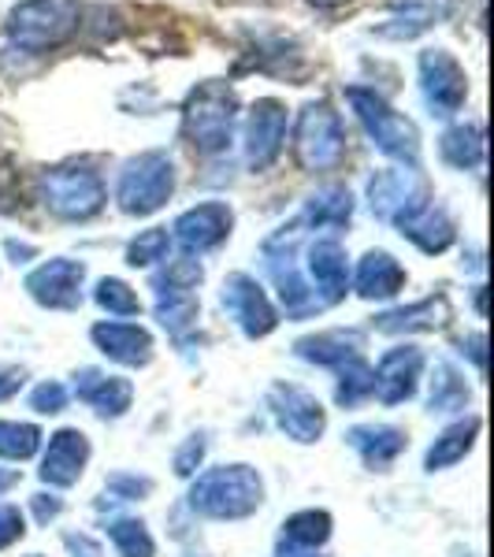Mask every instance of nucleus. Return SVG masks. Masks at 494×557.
Masks as SVG:
<instances>
[{
	"instance_id": "nucleus-43",
	"label": "nucleus",
	"mask_w": 494,
	"mask_h": 557,
	"mask_svg": "<svg viewBox=\"0 0 494 557\" xmlns=\"http://www.w3.org/2000/svg\"><path fill=\"white\" fill-rule=\"evenodd\" d=\"M67 550H71V557H104L101 546H97L89 535H67Z\"/></svg>"
},
{
	"instance_id": "nucleus-17",
	"label": "nucleus",
	"mask_w": 494,
	"mask_h": 557,
	"mask_svg": "<svg viewBox=\"0 0 494 557\" xmlns=\"http://www.w3.org/2000/svg\"><path fill=\"white\" fill-rule=\"evenodd\" d=\"M454 0H394L391 15L375 26V38L387 41H412L420 34H428L431 26H439L450 15Z\"/></svg>"
},
{
	"instance_id": "nucleus-31",
	"label": "nucleus",
	"mask_w": 494,
	"mask_h": 557,
	"mask_svg": "<svg viewBox=\"0 0 494 557\" xmlns=\"http://www.w3.org/2000/svg\"><path fill=\"white\" fill-rule=\"evenodd\" d=\"M469 406V386L450 364H435V380H431V412H457Z\"/></svg>"
},
{
	"instance_id": "nucleus-8",
	"label": "nucleus",
	"mask_w": 494,
	"mask_h": 557,
	"mask_svg": "<svg viewBox=\"0 0 494 557\" xmlns=\"http://www.w3.org/2000/svg\"><path fill=\"white\" fill-rule=\"evenodd\" d=\"M417 75H420V97H424L431 115L450 120V115L461 112L465 97H469V75L457 64L454 52L424 49L417 57Z\"/></svg>"
},
{
	"instance_id": "nucleus-33",
	"label": "nucleus",
	"mask_w": 494,
	"mask_h": 557,
	"mask_svg": "<svg viewBox=\"0 0 494 557\" xmlns=\"http://www.w3.org/2000/svg\"><path fill=\"white\" fill-rule=\"evenodd\" d=\"M372 394V368L365 364V357H354V361L338 364V386H335V401L346 409L361 406V401Z\"/></svg>"
},
{
	"instance_id": "nucleus-10",
	"label": "nucleus",
	"mask_w": 494,
	"mask_h": 557,
	"mask_svg": "<svg viewBox=\"0 0 494 557\" xmlns=\"http://www.w3.org/2000/svg\"><path fill=\"white\" fill-rule=\"evenodd\" d=\"M223 309L231 312V320L242 327V335L246 338H264L275 331V323H280V317H275L272 301H268L264 286L257 283L254 275L246 272H235L227 275V283H223V294H220Z\"/></svg>"
},
{
	"instance_id": "nucleus-19",
	"label": "nucleus",
	"mask_w": 494,
	"mask_h": 557,
	"mask_svg": "<svg viewBox=\"0 0 494 557\" xmlns=\"http://www.w3.org/2000/svg\"><path fill=\"white\" fill-rule=\"evenodd\" d=\"M394 227L402 231V238H409L417 249H424V253H446V249L454 246L457 238V227L450 220V212L443 209V205L435 201H424L420 209H412L409 215H402Z\"/></svg>"
},
{
	"instance_id": "nucleus-5",
	"label": "nucleus",
	"mask_w": 494,
	"mask_h": 557,
	"mask_svg": "<svg viewBox=\"0 0 494 557\" xmlns=\"http://www.w3.org/2000/svg\"><path fill=\"white\" fill-rule=\"evenodd\" d=\"M38 197L57 220L67 223H86L104 209L108 190L104 178L86 164H60L41 172L38 178Z\"/></svg>"
},
{
	"instance_id": "nucleus-27",
	"label": "nucleus",
	"mask_w": 494,
	"mask_h": 557,
	"mask_svg": "<svg viewBox=\"0 0 494 557\" xmlns=\"http://www.w3.org/2000/svg\"><path fill=\"white\" fill-rule=\"evenodd\" d=\"M354 220V194L346 186H323L305 201V212L298 215L301 227H346Z\"/></svg>"
},
{
	"instance_id": "nucleus-46",
	"label": "nucleus",
	"mask_w": 494,
	"mask_h": 557,
	"mask_svg": "<svg viewBox=\"0 0 494 557\" xmlns=\"http://www.w3.org/2000/svg\"><path fill=\"white\" fill-rule=\"evenodd\" d=\"M15 483H20V472L15 469H0V494H8L15 487Z\"/></svg>"
},
{
	"instance_id": "nucleus-32",
	"label": "nucleus",
	"mask_w": 494,
	"mask_h": 557,
	"mask_svg": "<svg viewBox=\"0 0 494 557\" xmlns=\"http://www.w3.org/2000/svg\"><path fill=\"white\" fill-rule=\"evenodd\" d=\"M108 535H112L120 557H157V543H152L149 528L134 517H120L108 524Z\"/></svg>"
},
{
	"instance_id": "nucleus-6",
	"label": "nucleus",
	"mask_w": 494,
	"mask_h": 557,
	"mask_svg": "<svg viewBox=\"0 0 494 557\" xmlns=\"http://www.w3.org/2000/svg\"><path fill=\"white\" fill-rule=\"evenodd\" d=\"M346 157V127L343 115L328 101H309L294 123V160L301 172H335Z\"/></svg>"
},
{
	"instance_id": "nucleus-23",
	"label": "nucleus",
	"mask_w": 494,
	"mask_h": 557,
	"mask_svg": "<svg viewBox=\"0 0 494 557\" xmlns=\"http://www.w3.org/2000/svg\"><path fill=\"white\" fill-rule=\"evenodd\" d=\"M406 286V268L394 260L387 249H372L357 264V294L368 301H391Z\"/></svg>"
},
{
	"instance_id": "nucleus-4",
	"label": "nucleus",
	"mask_w": 494,
	"mask_h": 557,
	"mask_svg": "<svg viewBox=\"0 0 494 557\" xmlns=\"http://www.w3.org/2000/svg\"><path fill=\"white\" fill-rule=\"evenodd\" d=\"M346 101L354 108L357 123L365 127V134L372 138V146L383 152V157L398 160L406 168H417L420 164V131L417 123L406 120L402 112L383 101L375 89H365V86H349L346 89Z\"/></svg>"
},
{
	"instance_id": "nucleus-11",
	"label": "nucleus",
	"mask_w": 494,
	"mask_h": 557,
	"mask_svg": "<svg viewBox=\"0 0 494 557\" xmlns=\"http://www.w3.org/2000/svg\"><path fill=\"white\" fill-rule=\"evenodd\" d=\"M268 409H272L275 424H280L294 443H317L328 428V412L309 391L291 383H275L268 391Z\"/></svg>"
},
{
	"instance_id": "nucleus-44",
	"label": "nucleus",
	"mask_w": 494,
	"mask_h": 557,
	"mask_svg": "<svg viewBox=\"0 0 494 557\" xmlns=\"http://www.w3.org/2000/svg\"><path fill=\"white\" fill-rule=\"evenodd\" d=\"M20 386H23L20 368H8V372H0V401H8L12 394H20Z\"/></svg>"
},
{
	"instance_id": "nucleus-22",
	"label": "nucleus",
	"mask_w": 494,
	"mask_h": 557,
	"mask_svg": "<svg viewBox=\"0 0 494 557\" xmlns=\"http://www.w3.org/2000/svg\"><path fill=\"white\" fill-rule=\"evenodd\" d=\"M75 394H78V401L94 406L101 417H123L134 401V386L127 380L104 375V372H97V368H83V372L75 375Z\"/></svg>"
},
{
	"instance_id": "nucleus-39",
	"label": "nucleus",
	"mask_w": 494,
	"mask_h": 557,
	"mask_svg": "<svg viewBox=\"0 0 494 557\" xmlns=\"http://www.w3.org/2000/svg\"><path fill=\"white\" fill-rule=\"evenodd\" d=\"M201 457H205V435L186 438L183 450L175 454V472H178V475H194V472H197V465H201Z\"/></svg>"
},
{
	"instance_id": "nucleus-3",
	"label": "nucleus",
	"mask_w": 494,
	"mask_h": 557,
	"mask_svg": "<svg viewBox=\"0 0 494 557\" xmlns=\"http://www.w3.org/2000/svg\"><path fill=\"white\" fill-rule=\"evenodd\" d=\"M264 502V483L249 465H220L197 475L190 487V509L212 520H242L257 513Z\"/></svg>"
},
{
	"instance_id": "nucleus-42",
	"label": "nucleus",
	"mask_w": 494,
	"mask_h": 557,
	"mask_svg": "<svg viewBox=\"0 0 494 557\" xmlns=\"http://www.w3.org/2000/svg\"><path fill=\"white\" fill-rule=\"evenodd\" d=\"M34 517L41 520V524H49V520H57L60 513H64V502L57 498V494H34Z\"/></svg>"
},
{
	"instance_id": "nucleus-15",
	"label": "nucleus",
	"mask_w": 494,
	"mask_h": 557,
	"mask_svg": "<svg viewBox=\"0 0 494 557\" xmlns=\"http://www.w3.org/2000/svg\"><path fill=\"white\" fill-rule=\"evenodd\" d=\"M231 227H235V212H231V205L205 201V205H194V209H186L183 215H178L172 231H175L178 246H183L186 253H205V249L220 246V242L231 235Z\"/></svg>"
},
{
	"instance_id": "nucleus-2",
	"label": "nucleus",
	"mask_w": 494,
	"mask_h": 557,
	"mask_svg": "<svg viewBox=\"0 0 494 557\" xmlns=\"http://www.w3.org/2000/svg\"><path fill=\"white\" fill-rule=\"evenodd\" d=\"M83 23V8L78 0H20L8 12L4 34L15 49L41 57V52H57L78 34Z\"/></svg>"
},
{
	"instance_id": "nucleus-40",
	"label": "nucleus",
	"mask_w": 494,
	"mask_h": 557,
	"mask_svg": "<svg viewBox=\"0 0 494 557\" xmlns=\"http://www.w3.org/2000/svg\"><path fill=\"white\" fill-rule=\"evenodd\" d=\"M108 491H112L120 502H131V498H138V494H149L152 483L138 480V475H112V480H108Z\"/></svg>"
},
{
	"instance_id": "nucleus-41",
	"label": "nucleus",
	"mask_w": 494,
	"mask_h": 557,
	"mask_svg": "<svg viewBox=\"0 0 494 557\" xmlns=\"http://www.w3.org/2000/svg\"><path fill=\"white\" fill-rule=\"evenodd\" d=\"M20 535H23V513L15 506H4L0 509V550L12 546Z\"/></svg>"
},
{
	"instance_id": "nucleus-34",
	"label": "nucleus",
	"mask_w": 494,
	"mask_h": 557,
	"mask_svg": "<svg viewBox=\"0 0 494 557\" xmlns=\"http://www.w3.org/2000/svg\"><path fill=\"white\" fill-rule=\"evenodd\" d=\"M41 446V431L34 424H15V420H0V457L26 461Z\"/></svg>"
},
{
	"instance_id": "nucleus-36",
	"label": "nucleus",
	"mask_w": 494,
	"mask_h": 557,
	"mask_svg": "<svg viewBox=\"0 0 494 557\" xmlns=\"http://www.w3.org/2000/svg\"><path fill=\"white\" fill-rule=\"evenodd\" d=\"M168 253H172V235H168V227H149L127 246V264L149 268V264H157V260H168Z\"/></svg>"
},
{
	"instance_id": "nucleus-14",
	"label": "nucleus",
	"mask_w": 494,
	"mask_h": 557,
	"mask_svg": "<svg viewBox=\"0 0 494 557\" xmlns=\"http://www.w3.org/2000/svg\"><path fill=\"white\" fill-rule=\"evenodd\" d=\"M420 372H424V354L417 346L391 349L372 368V394H380L383 406H402L417 394Z\"/></svg>"
},
{
	"instance_id": "nucleus-7",
	"label": "nucleus",
	"mask_w": 494,
	"mask_h": 557,
	"mask_svg": "<svg viewBox=\"0 0 494 557\" xmlns=\"http://www.w3.org/2000/svg\"><path fill=\"white\" fill-rule=\"evenodd\" d=\"M175 194V164L168 152H138L123 164L120 183H115V201L127 215H152L168 205Z\"/></svg>"
},
{
	"instance_id": "nucleus-48",
	"label": "nucleus",
	"mask_w": 494,
	"mask_h": 557,
	"mask_svg": "<svg viewBox=\"0 0 494 557\" xmlns=\"http://www.w3.org/2000/svg\"><path fill=\"white\" fill-rule=\"evenodd\" d=\"M312 8H320V12H335V8H343L349 4V0H309Z\"/></svg>"
},
{
	"instance_id": "nucleus-28",
	"label": "nucleus",
	"mask_w": 494,
	"mask_h": 557,
	"mask_svg": "<svg viewBox=\"0 0 494 557\" xmlns=\"http://www.w3.org/2000/svg\"><path fill=\"white\" fill-rule=\"evenodd\" d=\"M152 290H157V320L172 335H183L201 312V301L194 298V290H178V286H168L160 278H152Z\"/></svg>"
},
{
	"instance_id": "nucleus-18",
	"label": "nucleus",
	"mask_w": 494,
	"mask_h": 557,
	"mask_svg": "<svg viewBox=\"0 0 494 557\" xmlns=\"http://www.w3.org/2000/svg\"><path fill=\"white\" fill-rule=\"evenodd\" d=\"M89 461V438L78 428H64L49 438V450L41 457V480L52 487H71L78 483Z\"/></svg>"
},
{
	"instance_id": "nucleus-37",
	"label": "nucleus",
	"mask_w": 494,
	"mask_h": 557,
	"mask_svg": "<svg viewBox=\"0 0 494 557\" xmlns=\"http://www.w3.org/2000/svg\"><path fill=\"white\" fill-rule=\"evenodd\" d=\"M157 278H160V283H168V286H178V290H197V283L205 278V272H201V264H197L194 257H178Z\"/></svg>"
},
{
	"instance_id": "nucleus-24",
	"label": "nucleus",
	"mask_w": 494,
	"mask_h": 557,
	"mask_svg": "<svg viewBox=\"0 0 494 557\" xmlns=\"http://www.w3.org/2000/svg\"><path fill=\"white\" fill-rule=\"evenodd\" d=\"M346 443L361 454L368 469H387V465L406 450V431L391 424H361L346 431Z\"/></svg>"
},
{
	"instance_id": "nucleus-47",
	"label": "nucleus",
	"mask_w": 494,
	"mask_h": 557,
	"mask_svg": "<svg viewBox=\"0 0 494 557\" xmlns=\"http://www.w3.org/2000/svg\"><path fill=\"white\" fill-rule=\"evenodd\" d=\"M280 557H323V554H312V550H301V546H286V543H280Z\"/></svg>"
},
{
	"instance_id": "nucleus-49",
	"label": "nucleus",
	"mask_w": 494,
	"mask_h": 557,
	"mask_svg": "<svg viewBox=\"0 0 494 557\" xmlns=\"http://www.w3.org/2000/svg\"><path fill=\"white\" fill-rule=\"evenodd\" d=\"M30 557H41V554H30Z\"/></svg>"
},
{
	"instance_id": "nucleus-20",
	"label": "nucleus",
	"mask_w": 494,
	"mask_h": 557,
	"mask_svg": "<svg viewBox=\"0 0 494 557\" xmlns=\"http://www.w3.org/2000/svg\"><path fill=\"white\" fill-rule=\"evenodd\" d=\"M450 298L446 294H431V298L417 301V305H406V309H391V312H380L372 320L375 331L383 335H409V331H439L450 323Z\"/></svg>"
},
{
	"instance_id": "nucleus-38",
	"label": "nucleus",
	"mask_w": 494,
	"mask_h": 557,
	"mask_svg": "<svg viewBox=\"0 0 494 557\" xmlns=\"http://www.w3.org/2000/svg\"><path fill=\"white\" fill-rule=\"evenodd\" d=\"M30 409H38V412H64L67 409V386L57 383V380L41 383L38 391L30 394Z\"/></svg>"
},
{
	"instance_id": "nucleus-12",
	"label": "nucleus",
	"mask_w": 494,
	"mask_h": 557,
	"mask_svg": "<svg viewBox=\"0 0 494 557\" xmlns=\"http://www.w3.org/2000/svg\"><path fill=\"white\" fill-rule=\"evenodd\" d=\"M286 141V108L275 97H260L249 108L246 120V164L254 172H264L280 160Z\"/></svg>"
},
{
	"instance_id": "nucleus-30",
	"label": "nucleus",
	"mask_w": 494,
	"mask_h": 557,
	"mask_svg": "<svg viewBox=\"0 0 494 557\" xmlns=\"http://www.w3.org/2000/svg\"><path fill=\"white\" fill-rule=\"evenodd\" d=\"M331 539V513L323 509H305V513H294L283 524V543L286 546H301V550H317Z\"/></svg>"
},
{
	"instance_id": "nucleus-25",
	"label": "nucleus",
	"mask_w": 494,
	"mask_h": 557,
	"mask_svg": "<svg viewBox=\"0 0 494 557\" xmlns=\"http://www.w3.org/2000/svg\"><path fill=\"white\" fill-rule=\"evenodd\" d=\"M298 357L301 361H312V364H323V368H338L354 357H361L365 349V335L361 331H320V335H309L301 338L298 346Z\"/></svg>"
},
{
	"instance_id": "nucleus-29",
	"label": "nucleus",
	"mask_w": 494,
	"mask_h": 557,
	"mask_svg": "<svg viewBox=\"0 0 494 557\" xmlns=\"http://www.w3.org/2000/svg\"><path fill=\"white\" fill-rule=\"evenodd\" d=\"M476 431H480V420H476V417L461 420V424H454V428H446L443 435L435 438V446L428 450V461H424V465H428V472L450 469V465L461 461V457L472 450Z\"/></svg>"
},
{
	"instance_id": "nucleus-13",
	"label": "nucleus",
	"mask_w": 494,
	"mask_h": 557,
	"mask_svg": "<svg viewBox=\"0 0 494 557\" xmlns=\"http://www.w3.org/2000/svg\"><path fill=\"white\" fill-rule=\"evenodd\" d=\"M83 278L86 268L78 260L52 257L26 275V290L45 309H78V301H83Z\"/></svg>"
},
{
	"instance_id": "nucleus-26",
	"label": "nucleus",
	"mask_w": 494,
	"mask_h": 557,
	"mask_svg": "<svg viewBox=\"0 0 494 557\" xmlns=\"http://www.w3.org/2000/svg\"><path fill=\"white\" fill-rule=\"evenodd\" d=\"M439 157L457 172H480L487 160V131L480 123H457L439 138Z\"/></svg>"
},
{
	"instance_id": "nucleus-45",
	"label": "nucleus",
	"mask_w": 494,
	"mask_h": 557,
	"mask_svg": "<svg viewBox=\"0 0 494 557\" xmlns=\"http://www.w3.org/2000/svg\"><path fill=\"white\" fill-rule=\"evenodd\" d=\"M483 346H487V338H483V335H472V338H469V357H472V361L480 364V368L487 364V357H483Z\"/></svg>"
},
{
	"instance_id": "nucleus-16",
	"label": "nucleus",
	"mask_w": 494,
	"mask_h": 557,
	"mask_svg": "<svg viewBox=\"0 0 494 557\" xmlns=\"http://www.w3.org/2000/svg\"><path fill=\"white\" fill-rule=\"evenodd\" d=\"M305 264H309V275L317 283V298L328 305H338L349 290V257L343 249V242L335 238H317L309 249H305Z\"/></svg>"
},
{
	"instance_id": "nucleus-9",
	"label": "nucleus",
	"mask_w": 494,
	"mask_h": 557,
	"mask_svg": "<svg viewBox=\"0 0 494 557\" xmlns=\"http://www.w3.org/2000/svg\"><path fill=\"white\" fill-rule=\"evenodd\" d=\"M428 197V183L417 168H387V172H375L368 183V205L380 215L383 223H398L402 215L420 209Z\"/></svg>"
},
{
	"instance_id": "nucleus-1",
	"label": "nucleus",
	"mask_w": 494,
	"mask_h": 557,
	"mask_svg": "<svg viewBox=\"0 0 494 557\" xmlns=\"http://www.w3.org/2000/svg\"><path fill=\"white\" fill-rule=\"evenodd\" d=\"M238 123V94L223 78H205L197 83L183 101V138L201 152L215 157L227 152L235 141Z\"/></svg>"
},
{
	"instance_id": "nucleus-35",
	"label": "nucleus",
	"mask_w": 494,
	"mask_h": 557,
	"mask_svg": "<svg viewBox=\"0 0 494 557\" xmlns=\"http://www.w3.org/2000/svg\"><path fill=\"white\" fill-rule=\"evenodd\" d=\"M94 301L101 305L108 317H138L141 312L138 294H134L123 278H101L94 290Z\"/></svg>"
},
{
	"instance_id": "nucleus-21",
	"label": "nucleus",
	"mask_w": 494,
	"mask_h": 557,
	"mask_svg": "<svg viewBox=\"0 0 494 557\" xmlns=\"http://www.w3.org/2000/svg\"><path fill=\"white\" fill-rule=\"evenodd\" d=\"M89 335H94L101 354H108L120 364L141 368L152 357V335L146 327H138V323H97Z\"/></svg>"
}]
</instances>
